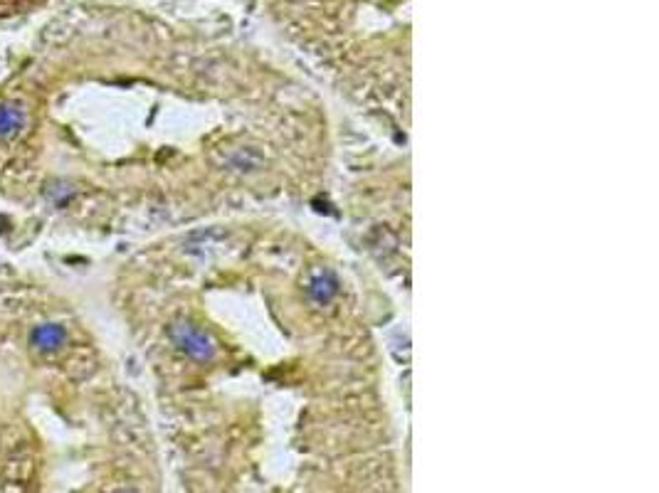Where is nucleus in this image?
<instances>
[{"mask_svg": "<svg viewBox=\"0 0 659 493\" xmlns=\"http://www.w3.org/2000/svg\"><path fill=\"white\" fill-rule=\"evenodd\" d=\"M25 126V109L13 101L0 104V138H10Z\"/></svg>", "mask_w": 659, "mask_h": 493, "instance_id": "obj_2", "label": "nucleus"}, {"mask_svg": "<svg viewBox=\"0 0 659 493\" xmlns=\"http://www.w3.org/2000/svg\"><path fill=\"white\" fill-rule=\"evenodd\" d=\"M173 336H176V341L180 343V348H185L188 353H193V355H205V353H208V341H205V338L200 336L198 331H193V328L178 326L176 331H173Z\"/></svg>", "mask_w": 659, "mask_h": 493, "instance_id": "obj_3", "label": "nucleus"}, {"mask_svg": "<svg viewBox=\"0 0 659 493\" xmlns=\"http://www.w3.org/2000/svg\"><path fill=\"white\" fill-rule=\"evenodd\" d=\"M64 338H67V333L59 323H42L30 333L32 348L40 350V353H52V350L62 348Z\"/></svg>", "mask_w": 659, "mask_h": 493, "instance_id": "obj_1", "label": "nucleus"}]
</instances>
